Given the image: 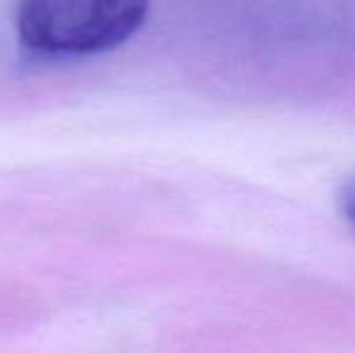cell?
I'll use <instances>...</instances> for the list:
<instances>
[{
  "label": "cell",
  "mask_w": 355,
  "mask_h": 353,
  "mask_svg": "<svg viewBox=\"0 0 355 353\" xmlns=\"http://www.w3.org/2000/svg\"><path fill=\"white\" fill-rule=\"evenodd\" d=\"M150 0H19L22 46L49 56H89L121 46L143 27Z\"/></svg>",
  "instance_id": "obj_1"
},
{
  "label": "cell",
  "mask_w": 355,
  "mask_h": 353,
  "mask_svg": "<svg viewBox=\"0 0 355 353\" xmlns=\"http://www.w3.org/2000/svg\"><path fill=\"white\" fill-rule=\"evenodd\" d=\"M341 206H343V216H346V221L351 223V227L355 230V182L348 184V189L343 191Z\"/></svg>",
  "instance_id": "obj_2"
}]
</instances>
